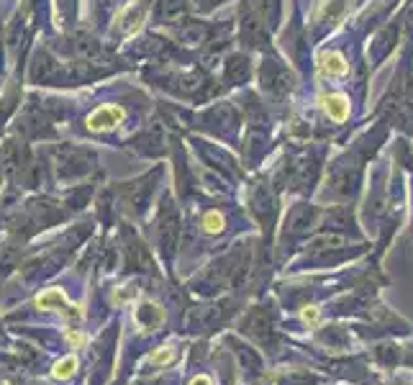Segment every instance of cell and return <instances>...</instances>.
Listing matches in <instances>:
<instances>
[{
    "label": "cell",
    "mask_w": 413,
    "mask_h": 385,
    "mask_svg": "<svg viewBox=\"0 0 413 385\" xmlns=\"http://www.w3.org/2000/svg\"><path fill=\"white\" fill-rule=\"evenodd\" d=\"M95 157L85 149H75V146H62L57 151V167L62 175H83L93 167Z\"/></svg>",
    "instance_id": "1"
},
{
    "label": "cell",
    "mask_w": 413,
    "mask_h": 385,
    "mask_svg": "<svg viewBox=\"0 0 413 385\" xmlns=\"http://www.w3.org/2000/svg\"><path fill=\"white\" fill-rule=\"evenodd\" d=\"M262 88L269 90V93H285V90H290V85H293V77H290V72L283 67V64L277 62V59H269V62L262 64Z\"/></svg>",
    "instance_id": "2"
},
{
    "label": "cell",
    "mask_w": 413,
    "mask_h": 385,
    "mask_svg": "<svg viewBox=\"0 0 413 385\" xmlns=\"http://www.w3.org/2000/svg\"><path fill=\"white\" fill-rule=\"evenodd\" d=\"M75 54L83 59L85 67H93V69H103L108 67V54L103 52V47L95 42V39H90V36H77L75 39Z\"/></svg>",
    "instance_id": "3"
},
{
    "label": "cell",
    "mask_w": 413,
    "mask_h": 385,
    "mask_svg": "<svg viewBox=\"0 0 413 385\" xmlns=\"http://www.w3.org/2000/svg\"><path fill=\"white\" fill-rule=\"evenodd\" d=\"M62 77H64V69L54 57H49L47 52H39L34 57V62H31V80L34 83H57Z\"/></svg>",
    "instance_id": "4"
},
{
    "label": "cell",
    "mask_w": 413,
    "mask_h": 385,
    "mask_svg": "<svg viewBox=\"0 0 413 385\" xmlns=\"http://www.w3.org/2000/svg\"><path fill=\"white\" fill-rule=\"evenodd\" d=\"M241 31H244V39H247L252 47H264L267 44V28L260 21V16L247 8L244 11V21H241Z\"/></svg>",
    "instance_id": "5"
},
{
    "label": "cell",
    "mask_w": 413,
    "mask_h": 385,
    "mask_svg": "<svg viewBox=\"0 0 413 385\" xmlns=\"http://www.w3.org/2000/svg\"><path fill=\"white\" fill-rule=\"evenodd\" d=\"M178 234H180V226H178V214H175L173 203H167L162 208V216H159V239L165 247L173 249L175 241H178Z\"/></svg>",
    "instance_id": "6"
},
{
    "label": "cell",
    "mask_w": 413,
    "mask_h": 385,
    "mask_svg": "<svg viewBox=\"0 0 413 385\" xmlns=\"http://www.w3.org/2000/svg\"><path fill=\"white\" fill-rule=\"evenodd\" d=\"M121 118H124V110L121 108H116V105H103V108H98L95 113H90L88 129H93V131L113 129Z\"/></svg>",
    "instance_id": "7"
},
{
    "label": "cell",
    "mask_w": 413,
    "mask_h": 385,
    "mask_svg": "<svg viewBox=\"0 0 413 385\" xmlns=\"http://www.w3.org/2000/svg\"><path fill=\"white\" fill-rule=\"evenodd\" d=\"M36 306H39V309H59V311H64V314H69V316H77V311H72L67 296H64L59 288H49L47 293H42V296L36 298Z\"/></svg>",
    "instance_id": "8"
},
{
    "label": "cell",
    "mask_w": 413,
    "mask_h": 385,
    "mask_svg": "<svg viewBox=\"0 0 413 385\" xmlns=\"http://www.w3.org/2000/svg\"><path fill=\"white\" fill-rule=\"evenodd\" d=\"M165 321V311L159 309L157 303H144L136 309V323L144 329H157L159 323Z\"/></svg>",
    "instance_id": "9"
},
{
    "label": "cell",
    "mask_w": 413,
    "mask_h": 385,
    "mask_svg": "<svg viewBox=\"0 0 413 385\" xmlns=\"http://www.w3.org/2000/svg\"><path fill=\"white\" fill-rule=\"evenodd\" d=\"M223 75H226V80L231 85L244 83V80L249 77V59H244L241 54H234L226 62V69H223Z\"/></svg>",
    "instance_id": "10"
},
{
    "label": "cell",
    "mask_w": 413,
    "mask_h": 385,
    "mask_svg": "<svg viewBox=\"0 0 413 385\" xmlns=\"http://www.w3.org/2000/svg\"><path fill=\"white\" fill-rule=\"evenodd\" d=\"M347 69L349 64L344 62V57L337 54V52H329V54H321V72L329 77H339V75H347Z\"/></svg>",
    "instance_id": "11"
},
{
    "label": "cell",
    "mask_w": 413,
    "mask_h": 385,
    "mask_svg": "<svg viewBox=\"0 0 413 385\" xmlns=\"http://www.w3.org/2000/svg\"><path fill=\"white\" fill-rule=\"evenodd\" d=\"M324 108L334 121H344V118L349 116V103H347L344 96H326Z\"/></svg>",
    "instance_id": "12"
},
{
    "label": "cell",
    "mask_w": 413,
    "mask_h": 385,
    "mask_svg": "<svg viewBox=\"0 0 413 385\" xmlns=\"http://www.w3.org/2000/svg\"><path fill=\"white\" fill-rule=\"evenodd\" d=\"M159 16H162L165 21H178V18H182V16H185V0H162Z\"/></svg>",
    "instance_id": "13"
},
{
    "label": "cell",
    "mask_w": 413,
    "mask_h": 385,
    "mask_svg": "<svg viewBox=\"0 0 413 385\" xmlns=\"http://www.w3.org/2000/svg\"><path fill=\"white\" fill-rule=\"evenodd\" d=\"M75 370H77V357H64V360H59V362L54 364V370H52V375H54L57 380H67V378H72L75 375Z\"/></svg>",
    "instance_id": "14"
},
{
    "label": "cell",
    "mask_w": 413,
    "mask_h": 385,
    "mask_svg": "<svg viewBox=\"0 0 413 385\" xmlns=\"http://www.w3.org/2000/svg\"><path fill=\"white\" fill-rule=\"evenodd\" d=\"M180 36H182V42H187V44H200L206 39V26H200V23H185V28L180 31Z\"/></svg>",
    "instance_id": "15"
},
{
    "label": "cell",
    "mask_w": 413,
    "mask_h": 385,
    "mask_svg": "<svg viewBox=\"0 0 413 385\" xmlns=\"http://www.w3.org/2000/svg\"><path fill=\"white\" fill-rule=\"evenodd\" d=\"M23 36H26V21H21V18H16L13 23H11V28H8V44H11V47H18V44H21V39Z\"/></svg>",
    "instance_id": "16"
},
{
    "label": "cell",
    "mask_w": 413,
    "mask_h": 385,
    "mask_svg": "<svg viewBox=\"0 0 413 385\" xmlns=\"http://www.w3.org/2000/svg\"><path fill=\"white\" fill-rule=\"evenodd\" d=\"M203 229L211 231V234H219L221 229H223V216H221L219 211H208V214L203 216Z\"/></svg>",
    "instance_id": "17"
},
{
    "label": "cell",
    "mask_w": 413,
    "mask_h": 385,
    "mask_svg": "<svg viewBox=\"0 0 413 385\" xmlns=\"http://www.w3.org/2000/svg\"><path fill=\"white\" fill-rule=\"evenodd\" d=\"M175 360V350L173 347H157V350L149 355V362L152 364H170Z\"/></svg>",
    "instance_id": "18"
},
{
    "label": "cell",
    "mask_w": 413,
    "mask_h": 385,
    "mask_svg": "<svg viewBox=\"0 0 413 385\" xmlns=\"http://www.w3.org/2000/svg\"><path fill=\"white\" fill-rule=\"evenodd\" d=\"M303 321L310 323V326H313V323H318V309H316V306H308V309L303 311Z\"/></svg>",
    "instance_id": "19"
},
{
    "label": "cell",
    "mask_w": 413,
    "mask_h": 385,
    "mask_svg": "<svg viewBox=\"0 0 413 385\" xmlns=\"http://www.w3.org/2000/svg\"><path fill=\"white\" fill-rule=\"evenodd\" d=\"M136 296V290H118L116 293V303H121V301H131V298Z\"/></svg>",
    "instance_id": "20"
},
{
    "label": "cell",
    "mask_w": 413,
    "mask_h": 385,
    "mask_svg": "<svg viewBox=\"0 0 413 385\" xmlns=\"http://www.w3.org/2000/svg\"><path fill=\"white\" fill-rule=\"evenodd\" d=\"M190 385H214V383H211L208 375H195V378L190 380Z\"/></svg>",
    "instance_id": "21"
},
{
    "label": "cell",
    "mask_w": 413,
    "mask_h": 385,
    "mask_svg": "<svg viewBox=\"0 0 413 385\" xmlns=\"http://www.w3.org/2000/svg\"><path fill=\"white\" fill-rule=\"evenodd\" d=\"M67 339H69L72 344H83V342H85V337H83V334H77V331H69Z\"/></svg>",
    "instance_id": "22"
}]
</instances>
